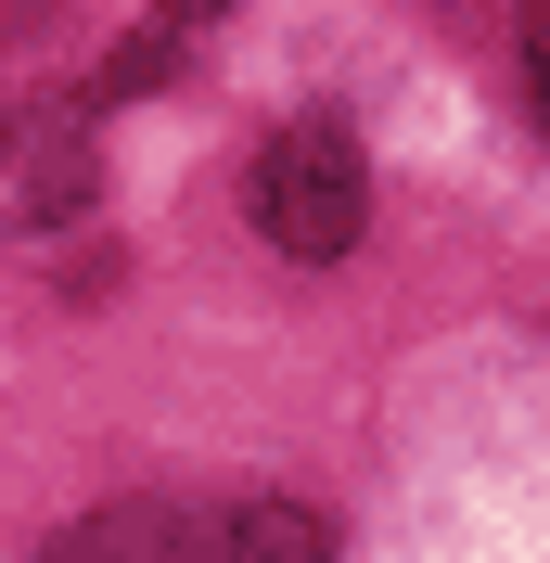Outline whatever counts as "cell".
<instances>
[{"mask_svg":"<svg viewBox=\"0 0 550 563\" xmlns=\"http://www.w3.org/2000/svg\"><path fill=\"white\" fill-rule=\"evenodd\" d=\"M320 512L295 487H141L77 512L38 563H320Z\"/></svg>","mask_w":550,"mask_h":563,"instance_id":"obj_1","label":"cell"},{"mask_svg":"<svg viewBox=\"0 0 550 563\" xmlns=\"http://www.w3.org/2000/svg\"><path fill=\"white\" fill-rule=\"evenodd\" d=\"M103 192V154H90V115L65 103H0V231H65Z\"/></svg>","mask_w":550,"mask_h":563,"instance_id":"obj_3","label":"cell"},{"mask_svg":"<svg viewBox=\"0 0 550 563\" xmlns=\"http://www.w3.org/2000/svg\"><path fill=\"white\" fill-rule=\"evenodd\" d=\"M525 90H538V115H550V0H525Z\"/></svg>","mask_w":550,"mask_h":563,"instance_id":"obj_4","label":"cell"},{"mask_svg":"<svg viewBox=\"0 0 550 563\" xmlns=\"http://www.w3.org/2000/svg\"><path fill=\"white\" fill-rule=\"evenodd\" d=\"M167 13H218V0H167Z\"/></svg>","mask_w":550,"mask_h":563,"instance_id":"obj_5","label":"cell"},{"mask_svg":"<svg viewBox=\"0 0 550 563\" xmlns=\"http://www.w3.org/2000/svg\"><path fill=\"white\" fill-rule=\"evenodd\" d=\"M256 231H270L282 256H308V269H333L359 231H372V179H359V154H345L333 129H282L270 154H256Z\"/></svg>","mask_w":550,"mask_h":563,"instance_id":"obj_2","label":"cell"}]
</instances>
